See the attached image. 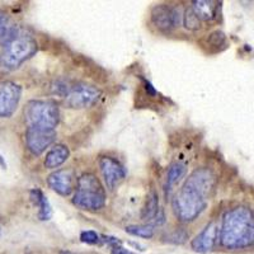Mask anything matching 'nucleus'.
Here are the masks:
<instances>
[{
    "mask_svg": "<svg viewBox=\"0 0 254 254\" xmlns=\"http://www.w3.org/2000/svg\"><path fill=\"white\" fill-rule=\"evenodd\" d=\"M215 182L214 173L207 168H198L190 174L172 202L179 221L190 222L202 214L214 190Z\"/></svg>",
    "mask_w": 254,
    "mask_h": 254,
    "instance_id": "nucleus-1",
    "label": "nucleus"
},
{
    "mask_svg": "<svg viewBox=\"0 0 254 254\" xmlns=\"http://www.w3.org/2000/svg\"><path fill=\"white\" fill-rule=\"evenodd\" d=\"M220 244L226 249H244L254 244V215L248 207L238 206L224 215L219 230Z\"/></svg>",
    "mask_w": 254,
    "mask_h": 254,
    "instance_id": "nucleus-2",
    "label": "nucleus"
},
{
    "mask_svg": "<svg viewBox=\"0 0 254 254\" xmlns=\"http://www.w3.org/2000/svg\"><path fill=\"white\" fill-rule=\"evenodd\" d=\"M37 50L36 38L17 27L14 33L3 45L0 54V67L6 71L18 69L28 59L35 56Z\"/></svg>",
    "mask_w": 254,
    "mask_h": 254,
    "instance_id": "nucleus-3",
    "label": "nucleus"
},
{
    "mask_svg": "<svg viewBox=\"0 0 254 254\" xmlns=\"http://www.w3.org/2000/svg\"><path fill=\"white\" fill-rule=\"evenodd\" d=\"M106 190L97 176L85 173L78 178L72 203L87 211H98L106 205Z\"/></svg>",
    "mask_w": 254,
    "mask_h": 254,
    "instance_id": "nucleus-4",
    "label": "nucleus"
},
{
    "mask_svg": "<svg viewBox=\"0 0 254 254\" xmlns=\"http://www.w3.org/2000/svg\"><path fill=\"white\" fill-rule=\"evenodd\" d=\"M24 120L28 127L55 130L60 121V110L51 101H31L24 107Z\"/></svg>",
    "mask_w": 254,
    "mask_h": 254,
    "instance_id": "nucleus-5",
    "label": "nucleus"
},
{
    "mask_svg": "<svg viewBox=\"0 0 254 254\" xmlns=\"http://www.w3.org/2000/svg\"><path fill=\"white\" fill-rule=\"evenodd\" d=\"M102 92L99 88L88 83H76L69 88L66 95L64 97L67 107L74 110H84L94 106L101 98Z\"/></svg>",
    "mask_w": 254,
    "mask_h": 254,
    "instance_id": "nucleus-6",
    "label": "nucleus"
},
{
    "mask_svg": "<svg viewBox=\"0 0 254 254\" xmlns=\"http://www.w3.org/2000/svg\"><path fill=\"white\" fill-rule=\"evenodd\" d=\"M183 14H181L178 8H173L167 4H158L151 9L150 18L154 26L162 32H171L178 27L182 22Z\"/></svg>",
    "mask_w": 254,
    "mask_h": 254,
    "instance_id": "nucleus-7",
    "label": "nucleus"
},
{
    "mask_svg": "<svg viewBox=\"0 0 254 254\" xmlns=\"http://www.w3.org/2000/svg\"><path fill=\"white\" fill-rule=\"evenodd\" d=\"M22 97V87L14 81L0 83V119H9L17 111Z\"/></svg>",
    "mask_w": 254,
    "mask_h": 254,
    "instance_id": "nucleus-8",
    "label": "nucleus"
},
{
    "mask_svg": "<svg viewBox=\"0 0 254 254\" xmlns=\"http://www.w3.org/2000/svg\"><path fill=\"white\" fill-rule=\"evenodd\" d=\"M56 136H58V133H56L55 130H46V128H38V127H27V149L33 155H41L56 141Z\"/></svg>",
    "mask_w": 254,
    "mask_h": 254,
    "instance_id": "nucleus-9",
    "label": "nucleus"
},
{
    "mask_svg": "<svg viewBox=\"0 0 254 254\" xmlns=\"http://www.w3.org/2000/svg\"><path fill=\"white\" fill-rule=\"evenodd\" d=\"M99 169L106 183V187L112 190L126 177V169L120 160L112 156H101L99 158Z\"/></svg>",
    "mask_w": 254,
    "mask_h": 254,
    "instance_id": "nucleus-10",
    "label": "nucleus"
},
{
    "mask_svg": "<svg viewBox=\"0 0 254 254\" xmlns=\"http://www.w3.org/2000/svg\"><path fill=\"white\" fill-rule=\"evenodd\" d=\"M217 240H219V228L216 222L211 221L190 242V248L197 253L206 254L215 248Z\"/></svg>",
    "mask_w": 254,
    "mask_h": 254,
    "instance_id": "nucleus-11",
    "label": "nucleus"
},
{
    "mask_svg": "<svg viewBox=\"0 0 254 254\" xmlns=\"http://www.w3.org/2000/svg\"><path fill=\"white\" fill-rule=\"evenodd\" d=\"M47 185L60 196H70L74 190V173L70 169H59L47 177Z\"/></svg>",
    "mask_w": 254,
    "mask_h": 254,
    "instance_id": "nucleus-12",
    "label": "nucleus"
},
{
    "mask_svg": "<svg viewBox=\"0 0 254 254\" xmlns=\"http://www.w3.org/2000/svg\"><path fill=\"white\" fill-rule=\"evenodd\" d=\"M220 4L215 0H194L190 8L199 20H212L216 18Z\"/></svg>",
    "mask_w": 254,
    "mask_h": 254,
    "instance_id": "nucleus-13",
    "label": "nucleus"
},
{
    "mask_svg": "<svg viewBox=\"0 0 254 254\" xmlns=\"http://www.w3.org/2000/svg\"><path fill=\"white\" fill-rule=\"evenodd\" d=\"M70 156V150L69 147L65 146L63 144L55 145L52 146L49 150V153L46 154V158H45V168L46 169H56L60 165H63L64 163L66 162Z\"/></svg>",
    "mask_w": 254,
    "mask_h": 254,
    "instance_id": "nucleus-14",
    "label": "nucleus"
},
{
    "mask_svg": "<svg viewBox=\"0 0 254 254\" xmlns=\"http://www.w3.org/2000/svg\"><path fill=\"white\" fill-rule=\"evenodd\" d=\"M31 199L38 207V217L41 221H47L52 217V207L49 198L42 193L41 190H31Z\"/></svg>",
    "mask_w": 254,
    "mask_h": 254,
    "instance_id": "nucleus-15",
    "label": "nucleus"
},
{
    "mask_svg": "<svg viewBox=\"0 0 254 254\" xmlns=\"http://www.w3.org/2000/svg\"><path fill=\"white\" fill-rule=\"evenodd\" d=\"M202 46L207 49L208 54H217L221 52L228 47V38L225 33L221 31H215L203 40Z\"/></svg>",
    "mask_w": 254,
    "mask_h": 254,
    "instance_id": "nucleus-16",
    "label": "nucleus"
},
{
    "mask_svg": "<svg viewBox=\"0 0 254 254\" xmlns=\"http://www.w3.org/2000/svg\"><path fill=\"white\" fill-rule=\"evenodd\" d=\"M186 174V165L183 163L176 162L169 167L167 174V185H165V190H168V193L171 192L172 188L185 177Z\"/></svg>",
    "mask_w": 254,
    "mask_h": 254,
    "instance_id": "nucleus-17",
    "label": "nucleus"
},
{
    "mask_svg": "<svg viewBox=\"0 0 254 254\" xmlns=\"http://www.w3.org/2000/svg\"><path fill=\"white\" fill-rule=\"evenodd\" d=\"M158 212H159V197L154 190H151L150 193L147 194L146 202H145L144 208H142L141 211V219L153 220L158 216Z\"/></svg>",
    "mask_w": 254,
    "mask_h": 254,
    "instance_id": "nucleus-18",
    "label": "nucleus"
},
{
    "mask_svg": "<svg viewBox=\"0 0 254 254\" xmlns=\"http://www.w3.org/2000/svg\"><path fill=\"white\" fill-rule=\"evenodd\" d=\"M15 29L17 26L13 24L12 18L9 17L8 13L0 10V44H5V41L14 33Z\"/></svg>",
    "mask_w": 254,
    "mask_h": 254,
    "instance_id": "nucleus-19",
    "label": "nucleus"
},
{
    "mask_svg": "<svg viewBox=\"0 0 254 254\" xmlns=\"http://www.w3.org/2000/svg\"><path fill=\"white\" fill-rule=\"evenodd\" d=\"M127 234L132 235V237L144 238V239H151L155 234V229L153 225H128L126 226Z\"/></svg>",
    "mask_w": 254,
    "mask_h": 254,
    "instance_id": "nucleus-20",
    "label": "nucleus"
},
{
    "mask_svg": "<svg viewBox=\"0 0 254 254\" xmlns=\"http://www.w3.org/2000/svg\"><path fill=\"white\" fill-rule=\"evenodd\" d=\"M182 22L185 24V27L190 31H197V29L201 27V20L198 19L194 12L192 10V8H187L183 13V17H182Z\"/></svg>",
    "mask_w": 254,
    "mask_h": 254,
    "instance_id": "nucleus-21",
    "label": "nucleus"
},
{
    "mask_svg": "<svg viewBox=\"0 0 254 254\" xmlns=\"http://www.w3.org/2000/svg\"><path fill=\"white\" fill-rule=\"evenodd\" d=\"M80 240L83 243H85V244H89V246H101L102 243H103L102 235H99L94 230L81 231Z\"/></svg>",
    "mask_w": 254,
    "mask_h": 254,
    "instance_id": "nucleus-22",
    "label": "nucleus"
},
{
    "mask_svg": "<svg viewBox=\"0 0 254 254\" xmlns=\"http://www.w3.org/2000/svg\"><path fill=\"white\" fill-rule=\"evenodd\" d=\"M190 234L183 229H176L174 231L169 233L165 237V242L171 243V244H183L188 239Z\"/></svg>",
    "mask_w": 254,
    "mask_h": 254,
    "instance_id": "nucleus-23",
    "label": "nucleus"
},
{
    "mask_svg": "<svg viewBox=\"0 0 254 254\" xmlns=\"http://www.w3.org/2000/svg\"><path fill=\"white\" fill-rule=\"evenodd\" d=\"M111 254H137V253H133L132 251H130V249H126L125 247H122L121 244H119V246L112 247Z\"/></svg>",
    "mask_w": 254,
    "mask_h": 254,
    "instance_id": "nucleus-24",
    "label": "nucleus"
},
{
    "mask_svg": "<svg viewBox=\"0 0 254 254\" xmlns=\"http://www.w3.org/2000/svg\"><path fill=\"white\" fill-rule=\"evenodd\" d=\"M0 162H1V167H3V169H6V164H5V163H4L3 156H1V155H0Z\"/></svg>",
    "mask_w": 254,
    "mask_h": 254,
    "instance_id": "nucleus-25",
    "label": "nucleus"
},
{
    "mask_svg": "<svg viewBox=\"0 0 254 254\" xmlns=\"http://www.w3.org/2000/svg\"><path fill=\"white\" fill-rule=\"evenodd\" d=\"M60 254H74V253H71V252H69V251H63Z\"/></svg>",
    "mask_w": 254,
    "mask_h": 254,
    "instance_id": "nucleus-26",
    "label": "nucleus"
},
{
    "mask_svg": "<svg viewBox=\"0 0 254 254\" xmlns=\"http://www.w3.org/2000/svg\"><path fill=\"white\" fill-rule=\"evenodd\" d=\"M0 234H1V230H0Z\"/></svg>",
    "mask_w": 254,
    "mask_h": 254,
    "instance_id": "nucleus-27",
    "label": "nucleus"
}]
</instances>
